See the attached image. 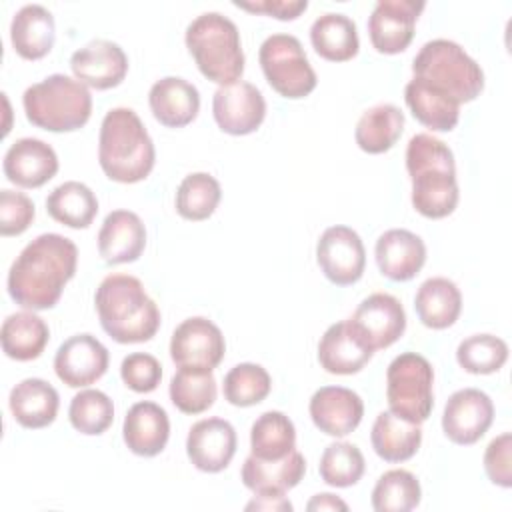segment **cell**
Segmentation results:
<instances>
[{"mask_svg": "<svg viewBox=\"0 0 512 512\" xmlns=\"http://www.w3.org/2000/svg\"><path fill=\"white\" fill-rule=\"evenodd\" d=\"M24 112L30 124L48 132L80 130L92 114L88 86L66 74H50L24 90Z\"/></svg>", "mask_w": 512, "mask_h": 512, "instance_id": "obj_6", "label": "cell"}, {"mask_svg": "<svg viewBox=\"0 0 512 512\" xmlns=\"http://www.w3.org/2000/svg\"><path fill=\"white\" fill-rule=\"evenodd\" d=\"M122 436L130 452L152 458L160 454L170 438V420L162 406L144 400L130 406L124 416Z\"/></svg>", "mask_w": 512, "mask_h": 512, "instance_id": "obj_24", "label": "cell"}, {"mask_svg": "<svg viewBox=\"0 0 512 512\" xmlns=\"http://www.w3.org/2000/svg\"><path fill=\"white\" fill-rule=\"evenodd\" d=\"M404 130V112L394 104H376L368 108L354 130L356 144L368 154L390 150Z\"/></svg>", "mask_w": 512, "mask_h": 512, "instance_id": "obj_34", "label": "cell"}, {"mask_svg": "<svg viewBox=\"0 0 512 512\" xmlns=\"http://www.w3.org/2000/svg\"><path fill=\"white\" fill-rule=\"evenodd\" d=\"M148 104L162 126L182 128L198 116L200 94L188 80L180 76H164L152 84Z\"/></svg>", "mask_w": 512, "mask_h": 512, "instance_id": "obj_25", "label": "cell"}, {"mask_svg": "<svg viewBox=\"0 0 512 512\" xmlns=\"http://www.w3.org/2000/svg\"><path fill=\"white\" fill-rule=\"evenodd\" d=\"M296 448L294 422L278 410L260 414L250 428V450L256 458L278 460Z\"/></svg>", "mask_w": 512, "mask_h": 512, "instance_id": "obj_36", "label": "cell"}, {"mask_svg": "<svg viewBox=\"0 0 512 512\" xmlns=\"http://www.w3.org/2000/svg\"><path fill=\"white\" fill-rule=\"evenodd\" d=\"M102 330L120 344L148 342L160 328V310L130 274L106 276L94 294Z\"/></svg>", "mask_w": 512, "mask_h": 512, "instance_id": "obj_3", "label": "cell"}, {"mask_svg": "<svg viewBox=\"0 0 512 512\" xmlns=\"http://www.w3.org/2000/svg\"><path fill=\"white\" fill-rule=\"evenodd\" d=\"M8 406L20 426L38 430L56 420L60 398L50 382L42 378H24L10 390Z\"/></svg>", "mask_w": 512, "mask_h": 512, "instance_id": "obj_27", "label": "cell"}, {"mask_svg": "<svg viewBox=\"0 0 512 512\" xmlns=\"http://www.w3.org/2000/svg\"><path fill=\"white\" fill-rule=\"evenodd\" d=\"M272 388V378L266 368L252 362L236 364L224 376L222 392L232 406L248 408L262 402Z\"/></svg>", "mask_w": 512, "mask_h": 512, "instance_id": "obj_40", "label": "cell"}, {"mask_svg": "<svg viewBox=\"0 0 512 512\" xmlns=\"http://www.w3.org/2000/svg\"><path fill=\"white\" fill-rule=\"evenodd\" d=\"M414 310L426 328L444 330L458 320L462 312V294L452 280L434 276L424 280L416 290Z\"/></svg>", "mask_w": 512, "mask_h": 512, "instance_id": "obj_29", "label": "cell"}, {"mask_svg": "<svg viewBox=\"0 0 512 512\" xmlns=\"http://www.w3.org/2000/svg\"><path fill=\"white\" fill-rule=\"evenodd\" d=\"M48 214L68 228H88L98 214L96 194L78 180L56 186L46 198Z\"/></svg>", "mask_w": 512, "mask_h": 512, "instance_id": "obj_35", "label": "cell"}, {"mask_svg": "<svg viewBox=\"0 0 512 512\" xmlns=\"http://www.w3.org/2000/svg\"><path fill=\"white\" fill-rule=\"evenodd\" d=\"M156 160L154 142L132 108H112L100 124L98 162L102 172L122 184L144 180Z\"/></svg>", "mask_w": 512, "mask_h": 512, "instance_id": "obj_4", "label": "cell"}, {"mask_svg": "<svg viewBox=\"0 0 512 512\" xmlns=\"http://www.w3.org/2000/svg\"><path fill=\"white\" fill-rule=\"evenodd\" d=\"M54 38V16L42 4H26L14 14L10 24V40L22 58H44L52 50Z\"/></svg>", "mask_w": 512, "mask_h": 512, "instance_id": "obj_28", "label": "cell"}, {"mask_svg": "<svg viewBox=\"0 0 512 512\" xmlns=\"http://www.w3.org/2000/svg\"><path fill=\"white\" fill-rule=\"evenodd\" d=\"M370 442L384 462H404L418 452L422 444V430L420 424L408 422L386 410L376 416Z\"/></svg>", "mask_w": 512, "mask_h": 512, "instance_id": "obj_31", "label": "cell"}, {"mask_svg": "<svg viewBox=\"0 0 512 512\" xmlns=\"http://www.w3.org/2000/svg\"><path fill=\"white\" fill-rule=\"evenodd\" d=\"M222 198L220 182L208 172L188 174L176 190V212L186 220H206Z\"/></svg>", "mask_w": 512, "mask_h": 512, "instance_id": "obj_37", "label": "cell"}, {"mask_svg": "<svg viewBox=\"0 0 512 512\" xmlns=\"http://www.w3.org/2000/svg\"><path fill=\"white\" fill-rule=\"evenodd\" d=\"M236 444V430L228 420L204 418L188 430L186 454L198 470L216 474L230 464L236 454Z\"/></svg>", "mask_w": 512, "mask_h": 512, "instance_id": "obj_18", "label": "cell"}, {"mask_svg": "<svg viewBox=\"0 0 512 512\" xmlns=\"http://www.w3.org/2000/svg\"><path fill=\"white\" fill-rule=\"evenodd\" d=\"M316 260L322 274L336 286L358 282L366 268V250L356 230L330 226L316 244Z\"/></svg>", "mask_w": 512, "mask_h": 512, "instance_id": "obj_11", "label": "cell"}, {"mask_svg": "<svg viewBox=\"0 0 512 512\" xmlns=\"http://www.w3.org/2000/svg\"><path fill=\"white\" fill-rule=\"evenodd\" d=\"M198 70L220 86L234 84L244 72V52L236 24L220 12L196 16L184 34Z\"/></svg>", "mask_w": 512, "mask_h": 512, "instance_id": "obj_5", "label": "cell"}, {"mask_svg": "<svg viewBox=\"0 0 512 512\" xmlns=\"http://www.w3.org/2000/svg\"><path fill=\"white\" fill-rule=\"evenodd\" d=\"M212 114L222 132L246 136L256 132L264 122L266 100L254 84L238 80L214 92Z\"/></svg>", "mask_w": 512, "mask_h": 512, "instance_id": "obj_12", "label": "cell"}, {"mask_svg": "<svg viewBox=\"0 0 512 512\" xmlns=\"http://www.w3.org/2000/svg\"><path fill=\"white\" fill-rule=\"evenodd\" d=\"M306 508L310 512H324V510H348V504L344 500H340L338 496L334 494H328V492H322V494H316L312 496V500L306 504Z\"/></svg>", "mask_w": 512, "mask_h": 512, "instance_id": "obj_49", "label": "cell"}, {"mask_svg": "<svg viewBox=\"0 0 512 512\" xmlns=\"http://www.w3.org/2000/svg\"><path fill=\"white\" fill-rule=\"evenodd\" d=\"M222 330L204 316L186 318L170 338V358L178 368L212 372L224 358Z\"/></svg>", "mask_w": 512, "mask_h": 512, "instance_id": "obj_10", "label": "cell"}, {"mask_svg": "<svg viewBox=\"0 0 512 512\" xmlns=\"http://www.w3.org/2000/svg\"><path fill=\"white\" fill-rule=\"evenodd\" d=\"M78 264L76 244L56 232L28 242L8 272L10 298L28 310L54 308L64 286L74 278Z\"/></svg>", "mask_w": 512, "mask_h": 512, "instance_id": "obj_1", "label": "cell"}, {"mask_svg": "<svg viewBox=\"0 0 512 512\" xmlns=\"http://www.w3.org/2000/svg\"><path fill=\"white\" fill-rule=\"evenodd\" d=\"M348 322L376 352L400 340L406 330V312L396 296L374 292L358 304Z\"/></svg>", "mask_w": 512, "mask_h": 512, "instance_id": "obj_13", "label": "cell"}, {"mask_svg": "<svg viewBox=\"0 0 512 512\" xmlns=\"http://www.w3.org/2000/svg\"><path fill=\"white\" fill-rule=\"evenodd\" d=\"M120 376L130 390L138 394H146L158 388L162 380V366L152 354L132 352L122 360Z\"/></svg>", "mask_w": 512, "mask_h": 512, "instance_id": "obj_44", "label": "cell"}, {"mask_svg": "<svg viewBox=\"0 0 512 512\" xmlns=\"http://www.w3.org/2000/svg\"><path fill=\"white\" fill-rule=\"evenodd\" d=\"M48 338V324L34 312H14L2 322V350L12 360L28 362L38 358L44 352Z\"/></svg>", "mask_w": 512, "mask_h": 512, "instance_id": "obj_33", "label": "cell"}, {"mask_svg": "<svg viewBox=\"0 0 512 512\" xmlns=\"http://www.w3.org/2000/svg\"><path fill=\"white\" fill-rule=\"evenodd\" d=\"M404 100L412 110V116L430 130L450 132L458 124L460 104L420 78H412L406 84Z\"/></svg>", "mask_w": 512, "mask_h": 512, "instance_id": "obj_30", "label": "cell"}, {"mask_svg": "<svg viewBox=\"0 0 512 512\" xmlns=\"http://www.w3.org/2000/svg\"><path fill=\"white\" fill-rule=\"evenodd\" d=\"M146 228L136 212L112 210L98 232V252L106 264H126L142 256Z\"/></svg>", "mask_w": 512, "mask_h": 512, "instance_id": "obj_23", "label": "cell"}, {"mask_svg": "<svg viewBox=\"0 0 512 512\" xmlns=\"http://www.w3.org/2000/svg\"><path fill=\"white\" fill-rule=\"evenodd\" d=\"M234 6L248 12L266 14L278 20H294L308 8V2L306 0H260V2H234Z\"/></svg>", "mask_w": 512, "mask_h": 512, "instance_id": "obj_47", "label": "cell"}, {"mask_svg": "<svg viewBox=\"0 0 512 512\" xmlns=\"http://www.w3.org/2000/svg\"><path fill=\"white\" fill-rule=\"evenodd\" d=\"M374 254L376 264L386 278L406 282L422 270L426 262V244L410 230L392 228L376 240Z\"/></svg>", "mask_w": 512, "mask_h": 512, "instance_id": "obj_22", "label": "cell"}, {"mask_svg": "<svg viewBox=\"0 0 512 512\" xmlns=\"http://www.w3.org/2000/svg\"><path fill=\"white\" fill-rule=\"evenodd\" d=\"M68 418L72 428L80 434L98 436L110 428L114 420V404L102 390L86 388L72 398Z\"/></svg>", "mask_w": 512, "mask_h": 512, "instance_id": "obj_42", "label": "cell"}, {"mask_svg": "<svg viewBox=\"0 0 512 512\" xmlns=\"http://www.w3.org/2000/svg\"><path fill=\"white\" fill-rule=\"evenodd\" d=\"M258 60L268 84L284 98L298 100L316 88V72L300 40L292 34L268 36L260 46Z\"/></svg>", "mask_w": 512, "mask_h": 512, "instance_id": "obj_9", "label": "cell"}, {"mask_svg": "<svg viewBox=\"0 0 512 512\" xmlns=\"http://www.w3.org/2000/svg\"><path fill=\"white\" fill-rule=\"evenodd\" d=\"M4 176L20 188H40L58 172V156L40 138H20L4 154Z\"/></svg>", "mask_w": 512, "mask_h": 512, "instance_id": "obj_20", "label": "cell"}, {"mask_svg": "<svg viewBox=\"0 0 512 512\" xmlns=\"http://www.w3.org/2000/svg\"><path fill=\"white\" fill-rule=\"evenodd\" d=\"M484 470L492 484L512 486V434L504 432L490 440L484 450Z\"/></svg>", "mask_w": 512, "mask_h": 512, "instance_id": "obj_46", "label": "cell"}, {"mask_svg": "<svg viewBox=\"0 0 512 512\" xmlns=\"http://www.w3.org/2000/svg\"><path fill=\"white\" fill-rule=\"evenodd\" d=\"M494 420V404L490 396L478 388L456 390L442 414V430L448 440L460 446L478 442Z\"/></svg>", "mask_w": 512, "mask_h": 512, "instance_id": "obj_14", "label": "cell"}, {"mask_svg": "<svg viewBox=\"0 0 512 512\" xmlns=\"http://www.w3.org/2000/svg\"><path fill=\"white\" fill-rule=\"evenodd\" d=\"M304 472L306 460L294 448L278 460H262L250 454L242 464L240 478L254 494H284L302 480Z\"/></svg>", "mask_w": 512, "mask_h": 512, "instance_id": "obj_26", "label": "cell"}, {"mask_svg": "<svg viewBox=\"0 0 512 512\" xmlns=\"http://www.w3.org/2000/svg\"><path fill=\"white\" fill-rule=\"evenodd\" d=\"M246 510H274V512L286 510V512H290L292 504L288 498H284V494H256V498L246 504Z\"/></svg>", "mask_w": 512, "mask_h": 512, "instance_id": "obj_48", "label": "cell"}, {"mask_svg": "<svg viewBox=\"0 0 512 512\" xmlns=\"http://www.w3.org/2000/svg\"><path fill=\"white\" fill-rule=\"evenodd\" d=\"M412 72L414 78L432 84L458 104L472 102L484 88L480 64L460 44L446 38L426 42L412 62Z\"/></svg>", "mask_w": 512, "mask_h": 512, "instance_id": "obj_7", "label": "cell"}, {"mask_svg": "<svg viewBox=\"0 0 512 512\" xmlns=\"http://www.w3.org/2000/svg\"><path fill=\"white\" fill-rule=\"evenodd\" d=\"M418 478L402 468L384 472L372 490V508L376 512H408L420 504Z\"/></svg>", "mask_w": 512, "mask_h": 512, "instance_id": "obj_39", "label": "cell"}, {"mask_svg": "<svg viewBox=\"0 0 512 512\" xmlns=\"http://www.w3.org/2000/svg\"><path fill=\"white\" fill-rule=\"evenodd\" d=\"M314 426L328 436H348L358 428L364 416L362 398L344 386L318 388L308 404Z\"/></svg>", "mask_w": 512, "mask_h": 512, "instance_id": "obj_19", "label": "cell"}, {"mask_svg": "<svg viewBox=\"0 0 512 512\" xmlns=\"http://www.w3.org/2000/svg\"><path fill=\"white\" fill-rule=\"evenodd\" d=\"M34 202L24 192H14L4 188L0 192V234L18 236L34 220Z\"/></svg>", "mask_w": 512, "mask_h": 512, "instance_id": "obj_45", "label": "cell"}, {"mask_svg": "<svg viewBox=\"0 0 512 512\" xmlns=\"http://www.w3.org/2000/svg\"><path fill=\"white\" fill-rule=\"evenodd\" d=\"M416 0H378L368 16V36L380 54H398L414 38V26L424 10Z\"/></svg>", "mask_w": 512, "mask_h": 512, "instance_id": "obj_15", "label": "cell"}, {"mask_svg": "<svg viewBox=\"0 0 512 512\" xmlns=\"http://www.w3.org/2000/svg\"><path fill=\"white\" fill-rule=\"evenodd\" d=\"M366 462L360 448L352 442H332L324 448L318 464L320 478L334 488L354 486L364 474Z\"/></svg>", "mask_w": 512, "mask_h": 512, "instance_id": "obj_41", "label": "cell"}, {"mask_svg": "<svg viewBox=\"0 0 512 512\" xmlns=\"http://www.w3.org/2000/svg\"><path fill=\"white\" fill-rule=\"evenodd\" d=\"M374 350L346 320L332 324L318 342V362L330 374H356L372 358Z\"/></svg>", "mask_w": 512, "mask_h": 512, "instance_id": "obj_21", "label": "cell"}, {"mask_svg": "<svg viewBox=\"0 0 512 512\" xmlns=\"http://www.w3.org/2000/svg\"><path fill=\"white\" fill-rule=\"evenodd\" d=\"M108 350L92 334H74L60 344L54 356L56 376L70 388H82L100 380L108 370Z\"/></svg>", "mask_w": 512, "mask_h": 512, "instance_id": "obj_16", "label": "cell"}, {"mask_svg": "<svg viewBox=\"0 0 512 512\" xmlns=\"http://www.w3.org/2000/svg\"><path fill=\"white\" fill-rule=\"evenodd\" d=\"M456 360L470 374H492L506 364L508 344L494 334H474L458 344Z\"/></svg>", "mask_w": 512, "mask_h": 512, "instance_id": "obj_43", "label": "cell"}, {"mask_svg": "<svg viewBox=\"0 0 512 512\" xmlns=\"http://www.w3.org/2000/svg\"><path fill=\"white\" fill-rule=\"evenodd\" d=\"M170 400L184 414H202L216 400V380L208 370L178 368L170 380Z\"/></svg>", "mask_w": 512, "mask_h": 512, "instance_id": "obj_38", "label": "cell"}, {"mask_svg": "<svg viewBox=\"0 0 512 512\" xmlns=\"http://www.w3.org/2000/svg\"><path fill=\"white\" fill-rule=\"evenodd\" d=\"M434 370L416 352L398 354L386 370V400L396 416L422 424L434 408Z\"/></svg>", "mask_w": 512, "mask_h": 512, "instance_id": "obj_8", "label": "cell"}, {"mask_svg": "<svg viewBox=\"0 0 512 512\" xmlns=\"http://www.w3.org/2000/svg\"><path fill=\"white\" fill-rule=\"evenodd\" d=\"M406 170L412 180V206L418 214L438 220L458 204L456 162L452 150L432 134H414L406 146Z\"/></svg>", "mask_w": 512, "mask_h": 512, "instance_id": "obj_2", "label": "cell"}, {"mask_svg": "<svg viewBox=\"0 0 512 512\" xmlns=\"http://www.w3.org/2000/svg\"><path fill=\"white\" fill-rule=\"evenodd\" d=\"M310 42L316 54L330 62H346L354 58L360 48L354 20L338 12H326L312 22Z\"/></svg>", "mask_w": 512, "mask_h": 512, "instance_id": "obj_32", "label": "cell"}, {"mask_svg": "<svg viewBox=\"0 0 512 512\" xmlns=\"http://www.w3.org/2000/svg\"><path fill=\"white\" fill-rule=\"evenodd\" d=\"M70 68L84 86L108 90L126 78L128 56L116 42L98 38L70 56Z\"/></svg>", "mask_w": 512, "mask_h": 512, "instance_id": "obj_17", "label": "cell"}]
</instances>
